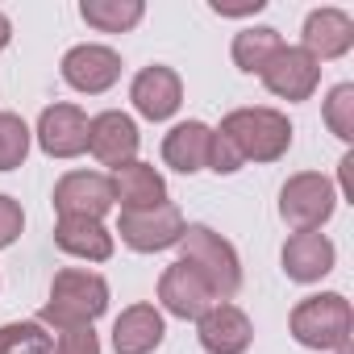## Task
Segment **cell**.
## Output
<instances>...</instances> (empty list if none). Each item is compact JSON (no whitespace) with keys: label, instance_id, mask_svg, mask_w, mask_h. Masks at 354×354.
I'll return each instance as SVG.
<instances>
[{"label":"cell","instance_id":"277c9868","mask_svg":"<svg viewBox=\"0 0 354 354\" xmlns=\"http://www.w3.org/2000/svg\"><path fill=\"white\" fill-rule=\"evenodd\" d=\"M180 250H184L180 259L192 263V267L213 283L217 300L238 296V288H242V263H238V250H234L217 230H209V225H188L184 238H180Z\"/></svg>","mask_w":354,"mask_h":354},{"label":"cell","instance_id":"7402d4cb","mask_svg":"<svg viewBox=\"0 0 354 354\" xmlns=\"http://www.w3.org/2000/svg\"><path fill=\"white\" fill-rule=\"evenodd\" d=\"M80 17L100 34H125L146 17V5L142 0H84Z\"/></svg>","mask_w":354,"mask_h":354},{"label":"cell","instance_id":"7a4b0ae2","mask_svg":"<svg viewBox=\"0 0 354 354\" xmlns=\"http://www.w3.org/2000/svg\"><path fill=\"white\" fill-rule=\"evenodd\" d=\"M242 162H275L292 146V121L279 109H234L221 129Z\"/></svg>","mask_w":354,"mask_h":354},{"label":"cell","instance_id":"9c48e42d","mask_svg":"<svg viewBox=\"0 0 354 354\" xmlns=\"http://www.w3.org/2000/svg\"><path fill=\"white\" fill-rule=\"evenodd\" d=\"M263 84L271 96L279 100H308L321 84V63L304 50V46H283L267 67H263Z\"/></svg>","mask_w":354,"mask_h":354},{"label":"cell","instance_id":"30bf717a","mask_svg":"<svg viewBox=\"0 0 354 354\" xmlns=\"http://www.w3.org/2000/svg\"><path fill=\"white\" fill-rule=\"evenodd\" d=\"M55 209H59V217L100 221L113 209V180L100 171H67L55 184Z\"/></svg>","mask_w":354,"mask_h":354},{"label":"cell","instance_id":"83f0119b","mask_svg":"<svg viewBox=\"0 0 354 354\" xmlns=\"http://www.w3.org/2000/svg\"><path fill=\"white\" fill-rule=\"evenodd\" d=\"M21 230H26V213H21V205H17L13 196H0V250L13 246V242L21 238Z\"/></svg>","mask_w":354,"mask_h":354},{"label":"cell","instance_id":"603a6c76","mask_svg":"<svg viewBox=\"0 0 354 354\" xmlns=\"http://www.w3.org/2000/svg\"><path fill=\"white\" fill-rule=\"evenodd\" d=\"M0 354H55V333L38 321H9L0 325Z\"/></svg>","mask_w":354,"mask_h":354},{"label":"cell","instance_id":"ac0fdd59","mask_svg":"<svg viewBox=\"0 0 354 354\" xmlns=\"http://www.w3.org/2000/svg\"><path fill=\"white\" fill-rule=\"evenodd\" d=\"M167 337L162 313L154 304H129L117 321H113V350L117 354H150L158 350Z\"/></svg>","mask_w":354,"mask_h":354},{"label":"cell","instance_id":"d6986e66","mask_svg":"<svg viewBox=\"0 0 354 354\" xmlns=\"http://www.w3.org/2000/svg\"><path fill=\"white\" fill-rule=\"evenodd\" d=\"M55 242L71 259H88V263L113 259V234L104 230V221H92V217H59Z\"/></svg>","mask_w":354,"mask_h":354},{"label":"cell","instance_id":"3957f363","mask_svg":"<svg viewBox=\"0 0 354 354\" xmlns=\"http://www.w3.org/2000/svg\"><path fill=\"white\" fill-rule=\"evenodd\" d=\"M288 325L304 350H342L350 346L354 333V308L342 292H321V296H304L292 308Z\"/></svg>","mask_w":354,"mask_h":354},{"label":"cell","instance_id":"52a82bcc","mask_svg":"<svg viewBox=\"0 0 354 354\" xmlns=\"http://www.w3.org/2000/svg\"><path fill=\"white\" fill-rule=\"evenodd\" d=\"M158 300H162V308L171 313V317H184V321H201L213 304H221L217 300V292H213V283L192 267V263H171L167 271H162V279H158Z\"/></svg>","mask_w":354,"mask_h":354},{"label":"cell","instance_id":"2e32d148","mask_svg":"<svg viewBox=\"0 0 354 354\" xmlns=\"http://www.w3.org/2000/svg\"><path fill=\"white\" fill-rule=\"evenodd\" d=\"M113 205H121V213H150L158 205H167V180L150 167V162H125L113 175Z\"/></svg>","mask_w":354,"mask_h":354},{"label":"cell","instance_id":"484cf974","mask_svg":"<svg viewBox=\"0 0 354 354\" xmlns=\"http://www.w3.org/2000/svg\"><path fill=\"white\" fill-rule=\"evenodd\" d=\"M55 354H100V337H96V329H92V325H71V329H59Z\"/></svg>","mask_w":354,"mask_h":354},{"label":"cell","instance_id":"5b68a950","mask_svg":"<svg viewBox=\"0 0 354 354\" xmlns=\"http://www.w3.org/2000/svg\"><path fill=\"white\" fill-rule=\"evenodd\" d=\"M337 209V192L321 171H300L279 188V217L296 230V234H313L321 230Z\"/></svg>","mask_w":354,"mask_h":354},{"label":"cell","instance_id":"5bb4252c","mask_svg":"<svg viewBox=\"0 0 354 354\" xmlns=\"http://www.w3.org/2000/svg\"><path fill=\"white\" fill-rule=\"evenodd\" d=\"M300 46H304V50H308L317 63L350 55V46H354V17H350L346 9H333V5H325V9H313V13L304 17Z\"/></svg>","mask_w":354,"mask_h":354},{"label":"cell","instance_id":"8992f818","mask_svg":"<svg viewBox=\"0 0 354 354\" xmlns=\"http://www.w3.org/2000/svg\"><path fill=\"white\" fill-rule=\"evenodd\" d=\"M184 230H188V221H184V213L175 209L171 201L150 209V213H121V225H117L121 242L129 250H138V254H158V250L180 246Z\"/></svg>","mask_w":354,"mask_h":354},{"label":"cell","instance_id":"cb8c5ba5","mask_svg":"<svg viewBox=\"0 0 354 354\" xmlns=\"http://www.w3.org/2000/svg\"><path fill=\"white\" fill-rule=\"evenodd\" d=\"M34 142V129L17 117V113H0V171H13L26 162Z\"/></svg>","mask_w":354,"mask_h":354},{"label":"cell","instance_id":"4316f807","mask_svg":"<svg viewBox=\"0 0 354 354\" xmlns=\"http://www.w3.org/2000/svg\"><path fill=\"white\" fill-rule=\"evenodd\" d=\"M242 167H246V162L238 158V150L230 146V138L213 129V138H209V171H217V175H234V171H242Z\"/></svg>","mask_w":354,"mask_h":354},{"label":"cell","instance_id":"ba28073f","mask_svg":"<svg viewBox=\"0 0 354 354\" xmlns=\"http://www.w3.org/2000/svg\"><path fill=\"white\" fill-rule=\"evenodd\" d=\"M63 80L84 96H100L121 80V55L100 42H80L63 55Z\"/></svg>","mask_w":354,"mask_h":354},{"label":"cell","instance_id":"ffe728a7","mask_svg":"<svg viewBox=\"0 0 354 354\" xmlns=\"http://www.w3.org/2000/svg\"><path fill=\"white\" fill-rule=\"evenodd\" d=\"M209 138L213 129L205 121H180L162 138V162L180 175H196L209 167Z\"/></svg>","mask_w":354,"mask_h":354},{"label":"cell","instance_id":"f1b7e54d","mask_svg":"<svg viewBox=\"0 0 354 354\" xmlns=\"http://www.w3.org/2000/svg\"><path fill=\"white\" fill-rule=\"evenodd\" d=\"M209 9L221 13V17H250V13H263L267 9V0H246V5H221V0H213Z\"/></svg>","mask_w":354,"mask_h":354},{"label":"cell","instance_id":"6da1fadb","mask_svg":"<svg viewBox=\"0 0 354 354\" xmlns=\"http://www.w3.org/2000/svg\"><path fill=\"white\" fill-rule=\"evenodd\" d=\"M109 308V283L96 271L84 267H63L50 283V300L38 313V325L71 329V325H92Z\"/></svg>","mask_w":354,"mask_h":354},{"label":"cell","instance_id":"4fadbf2b","mask_svg":"<svg viewBox=\"0 0 354 354\" xmlns=\"http://www.w3.org/2000/svg\"><path fill=\"white\" fill-rule=\"evenodd\" d=\"M34 133L50 158H75L88 150V113L80 104H50L42 109Z\"/></svg>","mask_w":354,"mask_h":354},{"label":"cell","instance_id":"9a60e30c","mask_svg":"<svg viewBox=\"0 0 354 354\" xmlns=\"http://www.w3.org/2000/svg\"><path fill=\"white\" fill-rule=\"evenodd\" d=\"M196 337L209 354H246L254 342V325L238 304H213L201 321H196Z\"/></svg>","mask_w":354,"mask_h":354},{"label":"cell","instance_id":"4dcf8cb0","mask_svg":"<svg viewBox=\"0 0 354 354\" xmlns=\"http://www.w3.org/2000/svg\"><path fill=\"white\" fill-rule=\"evenodd\" d=\"M337 354H354V350H350V346H342V350H337Z\"/></svg>","mask_w":354,"mask_h":354},{"label":"cell","instance_id":"e0dca14e","mask_svg":"<svg viewBox=\"0 0 354 354\" xmlns=\"http://www.w3.org/2000/svg\"><path fill=\"white\" fill-rule=\"evenodd\" d=\"M283 271H288V279H296V283H317V279H325L329 271H333V263H337V250H333V242L321 234V230H313V234H292L288 242H283Z\"/></svg>","mask_w":354,"mask_h":354},{"label":"cell","instance_id":"8fae6325","mask_svg":"<svg viewBox=\"0 0 354 354\" xmlns=\"http://www.w3.org/2000/svg\"><path fill=\"white\" fill-rule=\"evenodd\" d=\"M129 100H133L138 117H146V121H167V117L180 113V104H184V80L175 75L171 67H162V63L142 67V71L133 75V84H129Z\"/></svg>","mask_w":354,"mask_h":354},{"label":"cell","instance_id":"f546056e","mask_svg":"<svg viewBox=\"0 0 354 354\" xmlns=\"http://www.w3.org/2000/svg\"><path fill=\"white\" fill-rule=\"evenodd\" d=\"M9 42H13V21H9L5 13H0V50H5Z\"/></svg>","mask_w":354,"mask_h":354},{"label":"cell","instance_id":"44dd1931","mask_svg":"<svg viewBox=\"0 0 354 354\" xmlns=\"http://www.w3.org/2000/svg\"><path fill=\"white\" fill-rule=\"evenodd\" d=\"M279 50H283V38H279V30H271V26H246L242 34H234V63H238V71H246V75H263V67H267Z\"/></svg>","mask_w":354,"mask_h":354},{"label":"cell","instance_id":"d4e9b609","mask_svg":"<svg viewBox=\"0 0 354 354\" xmlns=\"http://www.w3.org/2000/svg\"><path fill=\"white\" fill-rule=\"evenodd\" d=\"M325 125L333 129V138L354 142V84H337L325 100Z\"/></svg>","mask_w":354,"mask_h":354},{"label":"cell","instance_id":"7c38bea8","mask_svg":"<svg viewBox=\"0 0 354 354\" xmlns=\"http://www.w3.org/2000/svg\"><path fill=\"white\" fill-rule=\"evenodd\" d=\"M138 146H142V133H138V125H133L129 113L109 109V113H96V117L88 121V150H92L104 167L117 171V167L133 162Z\"/></svg>","mask_w":354,"mask_h":354}]
</instances>
